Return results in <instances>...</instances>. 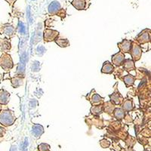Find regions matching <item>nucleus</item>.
<instances>
[{
    "mask_svg": "<svg viewBox=\"0 0 151 151\" xmlns=\"http://www.w3.org/2000/svg\"><path fill=\"white\" fill-rule=\"evenodd\" d=\"M0 111H1V104H0Z\"/></svg>",
    "mask_w": 151,
    "mask_h": 151,
    "instance_id": "nucleus-28",
    "label": "nucleus"
},
{
    "mask_svg": "<svg viewBox=\"0 0 151 151\" xmlns=\"http://www.w3.org/2000/svg\"><path fill=\"white\" fill-rule=\"evenodd\" d=\"M32 133L34 135L36 138H39L40 136L44 133V128L41 125L39 124H35L33 126V130H32Z\"/></svg>",
    "mask_w": 151,
    "mask_h": 151,
    "instance_id": "nucleus-11",
    "label": "nucleus"
},
{
    "mask_svg": "<svg viewBox=\"0 0 151 151\" xmlns=\"http://www.w3.org/2000/svg\"><path fill=\"white\" fill-rule=\"evenodd\" d=\"M122 110L125 112H129L133 109V104H132V100H125L122 104Z\"/></svg>",
    "mask_w": 151,
    "mask_h": 151,
    "instance_id": "nucleus-19",
    "label": "nucleus"
},
{
    "mask_svg": "<svg viewBox=\"0 0 151 151\" xmlns=\"http://www.w3.org/2000/svg\"><path fill=\"white\" fill-rule=\"evenodd\" d=\"M58 35L59 33L58 31L50 29H45L44 30V40H45V42L55 41L58 38Z\"/></svg>",
    "mask_w": 151,
    "mask_h": 151,
    "instance_id": "nucleus-6",
    "label": "nucleus"
},
{
    "mask_svg": "<svg viewBox=\"0 0 151 151\" xmlns=\"http://www.w3.org/2000/svg\"><path fill=\"white\" fill-rule=\"evenodd\" d=\"M15 122L14 113L12 110H4L0 111V124L3 126H10Z\"/></svg>",
    "mask_w": 151,
    "mask_h": 151,
    "instance_id": "nucleus-1",
    "label": "nucleus"
},
{
    "mask_svg": "<svg viewBox=\"0 0 151 151\" xmlns=\"http://www.w3.org/2000/svg\"><path fill=\"white\" fill-rule=\"evenodd\" d=\"M5 1H6L8 3L10 4L11 5H13L14 3H15V2L17 1V0H5Z\"/></svg>",
    "mask_w": 151,
    "mask_h": 151,
    "instance_id": "nucleus-25",
    "label": "nucleus"
},
{
    "mask_svg": "<svg viewBox=\"0 0 151 151\" xmlns=\"http://www.w3.org/2000/svg\"><path fill=\"white\" fill-rule=\"evenodd\" d=\"M17 147L15 146H12V148H11L10 151H17Z\"/></svg>",
    "mask_w": 151,
    "mask_h": 151,
    "instance_id": "nucleus-27",
    "label": "nucleus"
},
{
    "mask_svg": "<svg viewBox=\"0 0 151 151\" xmlns=\"http://www.w3.org/2000/svg\"><path fill=\"white\" fill-rule=\"evenodd\" d=\"M11 81H12V86L14 88H17L23 85V79H21V77H19V76L12 78Z\"/></svg>",
    "mask_w": 151,
    "mask_h": 151,
    "instance_id": "nucleus-21",
    "label": "nucleus"
},
{
    "mask_svg": "<svg viewBox=\"0 0 151 151\" xmlns=\"http://www.w3.org/2000/svg\"><path fill=\"white\" fill-rule=\"evenodd\" d=\"M48 13L52 15H58L60 17L65 16V11L61 8L60 3L58 1H53L51 2L48 8Z\"/></svg>",
    "mask_w": 151,
    "mask_h": 151,
    "instance_id": "nucleus-2",
    "label": "nucleus"
},
{
    "mask_svg": "<svg viewBox=\"0 0 151 151\" xmlns=\"http://www.w3.org/2000/svg\"><path fill=\"white\" fill-rule=\"evenodd\" d=\"M72 5L79 11L85 10L86 7V0H73L71 2Z\"/></svg>",
    "mask_w": 151,
    "mask_h": 151,
    "instance_id": "nucleus-12",
    "label": "nucleus"
},
{
    "mask_svg": "<svg viewBox=\"0 0 151 151\" xmlns=\"http://www.w3.org/2000/svg\"><path fill=\"white\" fill-rule=\"evenodd\" d=\"M55 42L58 44L61 48H66V47L70 45V42L67 39H61V38H57L56 40H55Z\"/></svg>",
    "mask_w": 151,
    "mask_h": 151,
    "instance_id": "nucleus-18",
    "label": "nucleus"
},
{
    "mask_svg": "<svg viewBox=\"0 0 151 151\" xmlns=\"http://www.w3.org/2000/svg\"><path fill=\"white\" fill-rule=\"evenodd\" d=\"M104 106H100V105H97V106H94L91 107V111L93 114L94 115H99L100 113H101L103 112Z\"/></svg>",
    "mask_w": 151,
    "mask_h": 151,
    "instance_id": "nucleus-23",
    "label": "nucleus"
},
{
    "mask_svg": "<svg viewBox=\"0 0 151 151\" xmlns=\"http://www.w3.org/2000/svg\"><path fill=\"white\" fill-rule=\"evenodd\" d=\"M125 55L122 52H119V53L115 54L112 56V62L114 65L117 67H120L123 64V62L125 60Z\"/></svg>",
    "mask_w": 151,
    "mask_h": 151,
    "instance_id": "nucleus-8",
    "label": "nucleus"
},
{
    "mask_svg": "<svg viewBox=\"0 0 151 151\" xmlns=\"http://www.w3.org/2000/svg\"><path fill=\"white\" fill-rule=\"evenodd\" d=\"M123 67L126 70H132L135 68L134 67V61L131 59H126L124 60L123 62Z\"/></svg>",
    "mask_w": 151,
    "mask_h": 151,
    "instance_id": "nucleus-16",
    "label": "nucleus"
},
{
    "mask_svg": "<svg viewBox=\"0 0 151 151\" xmlns=\"http://www.w3.org/2000/svg\"><path fill=\"white\" fill-rule=\"evenodd\" d=\"M11 49V43L7 39H4L0 42V50L2 52H8Z\"/></svg>",
    "mask_w": 151,
    "mask_h": 151,
    "instance_id": "nucleus-14",
    "label": "nucleus"
},
{
    "mask_svg": "<svg viewBox=\"0 0 151 151\" xmlns=\"http://www.w3.org/2000/svg\"><path fill=\"white\" fill-rule=\"evenodd\" d=\"M89 99V101L93 105L98 104L100 102L103 101V98H101L100 95H98L97 93H94V94H91Z\"/></svg>",
    "mask_w": 151,
    "mask_h": 151,
    "instance_id": "nucleus-17",
    "label": "nucleus"
},
{
    "mask_svg": "<svg viewBox=\"0 0 151 151\" xmlns=\"http://www.w3.org/2000/svg\"><path fill=\"white\" fill-rule=\"evenodd\" d=\"M114 116L119 120H120L125 116V111L121 108H116L114 110Z\"/></svg>",
    "mask_w": 151,
    "mask_h": 151,
    "instance_id": "nucleus-22",
    "label": "nucleus"
},
{
    "mask_svg": "<svg viewBox=\"0 0 151 151\" xmlns=\"http://www.w3.org/2000/svg\"><path fill=\"white\" fill-rule=\"evenodd\" d=\"M5 131L3 128H0V137H2L4 135V134H5Z\"/></svg>",
    "mask_w": 151,
    "mask_h": 151,
    "instance_id": "nucleus-26",
    "label": "nucleus"
},
{
    "mask_svg": "<svg viewBox=\"0 0 151 151\" xmlns=\"http://www.w3.org/2000/svg\"><path fill=\"white\" fill-rule=\"evenodd\" d=\"M0 66L5 70H9L12 69L14 64L11 56L8 54H4L0 58Z\"/></svg>",
    "mask_w": 151,
    "mask_h": 151,
    "instance_id": "nucleus-3",
    "label": "nucleus"
},
{
    "mask_svg": "<svg viewBox=\"0 0 151 151\" xmlns=\"http://www.w3.org/2000/svg\"><path fill=\"white\" fill-rule=\"evenodd\" d=\"M39 151H50V146L46 144H41L38 146Z\"/></svg>",
    "mask_w": 151,
    "mask_h": 151,
    "instance_id": "nucleus-24",
    "label": "nucleus"
},
{
    "mask_svg": "<svg viewBox=\"0 0 151 151\" xmlns=\"http://www.w3.org/2000/svg\"><path fill=\"white\" fill-rule=\"evenodd\" d=\"M123 80L125 86H127V87H129V86H132V85L134 84V80H135V77H134V76H132V75H127L124 77Z\"/></svg>",
    "mask_w": 151,
    "mask_h": 151,
    "instance_id": "nucleus-20",
    "label": "nucleus"
},
{
    "mask_svg": "<svg viewBox=\"0 0 151 151\" xmlns=\"http://www.w3.org/2000/svg\"><path fill=\"white\" fill-rule=\"evenodd\" d=\"M113 70H114V66L111 63H110L109 61H106L104 63V65L101 69V72L103 73L110 74L113 72Z\"/></svg>",
    "mask_w": 151,
    "mask_h": 151,
    "instance_id": "nucleus-13",
    "label": "nucleus"
},
{
    "mask_svg": "<svg viewBox=\"0 0 151 151\" xmlns=\"http://www.w3.org/2000/svg\"><path fill=\"white\" fill-rule=\"evenodd\" d=\"M132 44V41L124 40L121 42L118 43V47L120 49L121 52H122V53H127V52H130Z\"/></svg>",
    "mask_w": 151,
    "mask_h": 151,
    "instance_id": "nucleus-9",
    "label": "nucleus"
},
{
    "mask_svg": "<svg viewBox=\"0 0 151 151\" xmlns=\"http://www.w3.org/2000/svg\"><path fill=\"white\" fill-rule=\"evenodd\" d=\"M137 41L140 44H145L150 42V29H144L138 35L137 38Z\"/></svg>",
    "mask_w": 151,
    "mask_h": 151,
    "instance_id": "nucleus-5",
    "label": "nucleus"
},
{
    "mask_svg": "<svg viewBox=\"0 0 151 151\" xmlns=\"http://www.w3.org/2000/svg\"><path fill=\"white\" fill-rule=\"evenodd\" d=\"M129 52L132 55V58H133L134 61L139 60L140 58H141V55H142V50H141V47L137 44H136V43H132Z\"/></svg>",
    "mask_w": 151,
    "mask_h": 151,
    "instance_id": "nucleus-4",
    "label": "nucleus"
},
{
    "mask_svg": "<svg viewBox=\"0 0 151 151\" xmlns=\"http://www.w3.org/2000/svg\"><path fill=\"white\" fill-rule=\"evenodd\" d=\"M10 98V94L5 90H0V104L5 105L7 104L9 101Z\"/></svg>",
    "mask_w": 151,
    "mask_h": 151,
    "instance_id": "nucleus-10",
    "label": "nucleus"
},
{
    "mask_svg": "<svg viewBox=\"0 0 151 151\" xmlns=\"http://www.w3.org/2000/svg\"><path fill=\"white\" fill-rule=\"evenodd\" d=\"M110 98L111 99V101H113L116 104H121L122 102V96L117 92H114L111 95H110Z\"/></svg>",
    "mask_w": 151,
    "mask_h": 151,
    "instance_id": "nucleus-15",
    "label": "nucleus"
},
{
    "mask_svg": "<svg viewBox=\"0 0 151 151\" xmlns=\"http://www.w3.org/2000/svg\"><path fill=\"white\" fill-rule=\"evenodd\" d=\"M15 28L9 24H5L0 29V32L2 33V34H4L8 38L13 37L15 35Z\"/></svg>",
    "mask_w": 151,
    "mask_h": 151,
    "instance_id": "nucleus-7",
    "label": "nucleus"
}]
</instances>
